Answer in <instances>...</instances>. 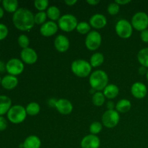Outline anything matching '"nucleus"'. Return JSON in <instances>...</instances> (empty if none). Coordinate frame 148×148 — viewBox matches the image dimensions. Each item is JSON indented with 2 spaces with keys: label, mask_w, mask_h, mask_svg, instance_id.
Here are the masks:
<instances>
[{
  "label": "nucleus",
  "mask_w": 148,
  "mask_h": 148,
  "mask_svg": "<svg viewBox=\"0 0 148 148\" xmlns=\"http://www.w3.org/2000/svg\"><path fill=\"white\" fill-rule=\"evenodd\" d=\"M9 33L8 28L4 24L0 23V40H2L7 36Z\"/></svg>",
  "instance_id": "nucleus-35"
},
{
  "label": "nucleus",
  "mask_w": 148,
  "mask_h": 148,
  "mask_svg": "<svg viewBox=\"0 0 148 148\" xmlns=\"http://www.w3.org/2000/svg\"><path fill=\"white\" fill-rule=\"evenodd\" d=\"M25 108L20 105H15L11 107L7 112V118L10 122L18 124L23 122L27 116Z\"/></svg>",
  "instance_id": "nucleus-4"
},
{
  "label": "nucleus",
  "mask_w": 148,
  "mask_h": 148,
  "mask_svg": "<svg viewBox=\"0 0 148 148\" xmlns=\"http://www.w3.org/2000/svg\"><path fill=\"white\" fill-rule=\"evenodd\" d=\"M11 107V99L7 95H0V116L7 114Z\"/></svg>",
  "instance_id": "nucleus-20"
},
{
  "label": "nucleus",
  "mask_w": 148,
  "mask_h": 148,
  "mask_svg": "<svg viewBox=\"0 0 148 148\" xmlns=\"http://www.w3.org/2000/svg\"><path fill=\"white\" fill-rule=\"evenodd\" d=\"M116 34L121 38H129L133 33V27L132 23L125 19L119 20L115 26Z\"/></svg>",
  "instance_id": "nucleus-6"
},
{
  "label": "nucleus",
  "mask_w": 148,
  "mask_h": 148,
  "mask_svg": "<svg viewBox=\"0 0 148 148\" xmlns=\"http://www.w3.org/2000/svg\"><path fill=\"white\" fill-rule=\"evenodd\" d=\"M101 120H102V124L106 128H114L118 125L119 122V113L116 110H107L103 114Z\"/></svg>",
  "instance_id": "nucleus-7"
},
{
  "label": "nucleus",
  "mask_w": 148,
  "mask_h": 148,
  "mask_svg": "<svg viewBox=\"0 0 148 148\" xmlns=\"http://www.w3.org/2000/svg\"><path fill=\"white\" fill-rule=\"evenodd\" d=\"M55 108L60 114L63 115H68L72 112L73 105L69 100L65 99V98H60L56 101Z\"/></svg>",
  "instance_id": "nucleus-14"
},
{
  "label": "nucleus",
  "mask_w": 148,
  "mask_h": 148,
  "mask_svg": "<svg viewBox=\"0 0 148 148\" xmlns=\"http://www.w3.org/2000/svg\"><path fill=\"white\" fill-rule=\"evenodd\" d=\"M89 23L91 27H94V28L101 29L106 25L107 18L103 14L97 13V14L91 16L89 20Z\"/></svg>",
  "instance_id": "nucleus-17"
},
{
  "label": "nucleus",
  "mask_w": 148,
  "mask_h": 148,
  "mask_svg": "<svg viewBox=\"0 0 148 148\" xmlns=\"http://www.w3.org/2000/svg\"><path fill=\"white\" fill-rule=\"evenodd\" d=\"M131 108V101L127 99H121L116 104V111L119 113H127Z\"/></svg>",
  "instance_id": "nucleus-22"
},
{
  "label": "nucleus",
  "mask_w": 148,
  "mask_h": 148,
  "mask_svg": "<svg viewBox=\"0 0 148 148\" xmlns=\"http://www.w3.org/2000/svg\"><path fill=\"white\" fill-rule=\"evenodd\" d=\"M119 93V88L114 84H109L103 90V94L106 98L108 99H114Z\"/></svg>",
  "instance_id": "nucleus-21"
},
{
  "label": "nucleus",
  "mask_w": 148,
  "mask_h": 148,
  "mask_svg": "<svg viewBox=\"0 0 148 148\" xmlns=\"http://www.w3.org/2000/svg\"><path fill=\"white\" fill-rule=\"evenodd\" d=\"M49 1L48 0H36L34 1L35 7L40 12H43L49 8Z\"/></svg>",
  "instance_id": "nucleus-32"
},
{
  "label": "nucleus",
  "mask_w": 148,
  "mask_h": 148,
  "mask_svg": "<svg viewBox=\"0 0 148 148\" xmlns=\"http://www.w3.org/2000/svg\"><path fill=\"white\" fill-rule=\"evenodd\" d=\"M20 58L24 63L27 64H33L38 60V54L32 48H26L20 52Z\"/></svg>",
  "instance_id": "nucleus-11"
},
{
  "label": "nucleus",
  "mask_w": 148,
  "mask_h": 148,
  "mask_svg": "<svg viewBox=\"0 0 148 148\" xmlns=\"http://www.w3.org/2000/svg\"><path fill=\"white\" fill-rule=\"evenodd\" d=\"M1 79H1V77H0V85H1Z\"/></svg>",
  "instance_id": "nucleus-47"
},
{
  "label": "nucleus",
  "mask_w": 148,
  "mask_h": 148,
  "mask_svg": "<svg viewBox=\"0 0 148 148\" xmlns=\"http://www.w3.org/2000/svg\"><path fill=\"white\" fill-rule=\"evenodd\" d=\"M1 85L6 90H12L18 85V79L13 75H6L1 79Z\"/></svg>",
  "instance_id": "nucleus-18"
},
{
  "label": "nucleus",
  "mask_w": 148,
  "mask_h": 148,
  "mask_svg": "<svg viewBox=\"0 0 148 148\" xmlns=\"http://www.w3.org/2000/svg\"><path fill=\"white\" fill-rule=\"evenodd\" d=\"M115 2L117 3L119 5H125L131 2V1L130 0H116Z\"/></svg>",
  "instance_id": "nucleus-38"
},
{
  "label": "nucleus",
  "mask_w": 148,
  "mask_h": 148,
  "mask_svg": "<svg viewBox=\"0 0 148 148\" xmlns=\"http://www.w3.org/2000/svg\"><path fill=\"white\" fill-rule=\"evenodd\" d=\"M89 83L91 88L96 91H101L108 85V76L104 71L98 69L92 72L89 77Z\"/></svg>",
  "instance_id": "nucleus-2"
},
{
  "label": "nucleus",
  "mask_w": 148,
  "mask_h": 148,
  "mask_svg": "<svg viewBox=\"0 0 148 148\" xmlns=\"http://www.w3.org/2000/svg\"><path fill=\"white\" fill-rule=\"evenodd\" d=\"M23 148H40L41 141L38 136H28L23 142Z\"/></svg>",
  "instance_id": "nucleus-19"
},
{
  "label": "nucleus",
  "mask_w": 148,
  "mask_h": 148,
  "mask_svg": "<svg viewBox=\"0 0 148 148\" xmlns=\"http://www.w3.org/2000/svg\"><path fill=\"white\" fill-rule=\"evenodd\" d=\"M137 59L142 66L148 68V48H144L138 52Z\"/></svg>",
  "instance_id": "nucleus-26"
},
{
  "label": "nucleus",
  "mask_w": 148,
  "mask_h": 148,
  "mask_svg": "<svg viewBox=\"0 0 148 148\" xmlns=\"http://www.w3.org/2000/svg\"><path fill=\"white\" fill-rule=\"evenodd\" d=\"M101 145V140L97 135L88 134L84 137L80 142L82 148H99Z\"/></svg>",
  "instance_id": "nucleus-12"
},
{
  "label": "nucleus",
  "mask_w": 148,
  "mask_h": 148,
  "mask_svg": "<svg viewBox=\"0 0 148 148\" xmlns=\"http://www.w3.org/2000/svg\"><path fill=\"white\" fill-rule=\"evenodd\" d=\"M139 74L141 75H146L147 72V68L145 67V66H141L140 68H139Z\"/></svg>",
  "instance_id": "nucleus-39"
},
{
  "label": "nucleus",
  "mask_w": 148,
  "mask_h": 148,
  "mask_svg": "<svg viewBox=\"0 0 148 148\" xmlns=\"http://www.w3.org/2000/svg\"><path fill=\"white\" fill-rule=\"evenodd\" d=\"M132 25L133 28L138 31H143L148 27V15L144 12H138L132 18Z\"/></svg>",
  "instance_id": "nucleus-8"
},
{
  "label": "nucleus",
  "mask_w": 148,
  "mask_h": 148,
  "mask_svg": "<svg viewBox=\"0 0 148 148\" xmlns=\"http://www.w3.org/2000/svg\"><path fill=\"white\" fill-rule=\"evenodd\" d=\"M69 45L70 43L69 38L64 35H59L54 40L55 49L60 53L66 52L69 49Z\"/></svg>",
  "instance_id": "nucleus-16"
},
{
  "label": "nucleus",
  "mask_w": 148,
  "mask_h": 148,
  "mask_svg": "<svg viewBox=\"0 0 148 148\" xmlns=\"http://www.w3.org/2000/svg\"><path fill=\"white\" fill-rule=\"evenodd\" d=\"M71 69L77 77L84 78L90 75L92 66L88 61L84 59H77L71 64Z\"/></svg>",
  "instance_id": "nucleus-3"
},
{
  "label": "nucleus",
  "mask_w": 148,
  "mask_h": 148,
  "mask_svg": "<svg viewBox=\"0 0 148 148\" xmlns=\"http://www.w3.org/2000/svg\"><path fill=\"white\" fill-rule=\"evenodd\" d=\"M34 17L35 15L30 10L26 8H20L13 14V24L18 30L28 31L36 24Z\"/></svg>",
  "instance_id": "nucleus-1"
},
{
  "label": "nucleus",
  "mask_w": 148,
  "mask_h": 148,
  "mask_svg": "<svg viewBox=\"0 0 148 148\" xmlns=\"http://www.w3.org/2000/svg\"><path fill=\"white\" fill-rule=\"evenodd\" d=\"M56 101H57V100H56L55 98H51V99L49 101V105L50 106L55 107L56 106Z\"/></svg>",
  "instance_id": "nucleus-44"
},
{
  "label": "nucleus",
  "mask_w": 148,
  "mask_h": 148,
  "mask_svg": "<svg viewBox=\"0 0 148 148\" xmlns=\"http://www.w3.org/2000/svg\"><path fill=\"white\" fill-rule=\"evenodd\" d=\"M17 42L20 47L23 49L28 48L29 44H30V40L29 38L26 35H20L17 39Z\"/></svg>",
  "instance_id": "nucleus-33"
},
{
  "label": "nucleus",
  "mask_w": 148,
  "mask_h": 148,
  "mask_svg": "<svg viewBox=\"0 0 148 148\" xmlns=\"http://www.w3.org/2000/svg\"><path fill=\"white\" fill-rule=\"evenodd\" d=\"M59 29L58 24L54 21H47L40 26V34L45 37H51L56 34Z\"/></svg>",
  "instance_id": "nucleus-13"
},
{
  "label": "nucleus",
  "mask_w": 148,
  "mask_h": 148,
  "mask_svg": "<svg viewBox=\"0 0 148 148\" xmlns=\"http://www.w3.org/2000/svg\"><path fill=\"white\" fill-rule=\"evenodd\" d=\"M103 129V124L99 121H94L90 126V132L91 134H94V135H97L99 134Z\"/></svg>",
  "instance_id": "nucleus-30"
},
{
  "label": "nucleus",
  "mask_w": 148,
  "mask_h": 148,
  "mask_svg": "<svg viewBox=\"0 0 148 148\" xmlns=\"http://www.w3.org/2000/svg\"><path fill=\"white\" fill-rule=\"evenodd\" d=\"M24 68L25 66L23 61L19 59H16V58L10 59L6 64L7 72L10 75L15 77L20 75L24 70Z\"/></svg>",
  "instance_id": "nucleus-10"
},
{
  "label": "nucleus",
  "mask_w": 148,
  "mask_h": 148,
  "mask_svg": "<svg viewBox=\"0 0 148 148\" xmlns=\"http://www.w3.org/2000/svg\"><path fill=\"white\" fill-rule=\"evenodd\" d=\"M0 3H1V1H0Z\"/></svg>",
  "instance_id": "nucleus-48"
},
{
  "label": "nucleus",
  "mask_w": 148,
  "mask_h": 148,
  "mask_svg": "<svg viewBox=\"0 0 148 148\" xmlns=\"http://www.w3.org/2000/svg\"><path fill=\"white\" fill-rule=\"evenodd\" d=\"M6 69V64L2 61H0V73H4Z\"/></svg>",
  "instance_id": "nucleus-41"
},
{
  "label": "nucleus",
  "mask_w": 148,
  "mask_h": 148,
  "mask_svg": "<svg viewBox=\"0 0 148 148\" xmlns=\"http://www.w3.org/2000/svg\"><path fill=\"white\" fill-rule=\"evenodd\" d=\"M78 21L77 17L72 14H66L61 16L58 20V26L63 31L72 32L76 29Z\"/></svg>",
  "instance_id": "nucleus-5"
},
{
  "label": "nucleus",
  "mask_w": 148,
  "mask_h": 148,
  "mask_svg": "<svg viewBox=\"0 0 148 148\" xmlns=\"http://www.w3.org/2000/svg\"><path fill=\"white\" fill-rule=\"evenodd\" d=\"M46 14H47V17L51 21L59 20L61 17L60 10L56 6L54 5L49 7V8L47 9V11H46Z\"/></svg>",
  "instance_id": "nucleus-23"
},
{
  "label": "nucleus",
  "mask_w": 148,
  "mask_h": 148,
  "mask_svg": "<svg viewBox=\"0 0 148 148\" xmlns=\"http://www.w3.org/2000/svg\"><path fill=\"white\" fill-rule=\"evenodd\" d=\"M140 38H141V40H143V42H145V43H148V29H146V30L141 32Z\"/></svg>",
  "instance_id": "nucleus-37"
},
{
  "label": "nucleus",
  "mask_w": 148,
  "mask_h": 148,
  "mask_svg": "<svg viewBox=\"0 0 148 148\" xmlns=\"http://www.w3.org/2000/svg\"><path fill=\"white\" fill-rule=\"evenodd\" d=\"M102 43V36L97 30H92L85 38V46L90 51H95L101 46Z\"/></svg>",
  "instance_id": "nucleus-9"
},
{
  "label": "nucleus",
  "mask_w": 148,
  "mask_h": 148,
  "mask_svg": "<svg viewBox=\"0 0 148 148\" xmlns=\"http://www.w3.org/2000/svg\"><path fill=\"white\" fill-rule=\"evenodd\" d=\"M7 127V121L4 117L0 116V131H4Z\"/></svg>",
  "instance_id": "nucleus-36"
},
{
  "label": "nucleus",
  "mask_w": 148,
  "mask_h": 148,
  "mask_svg": "<svg viewBox=\"0 0 148 148\" xmlns=\"http://www.w3.org/2000/svg\"><path fill=\"white\" fill-rule=\"evenodd\" d=\"M91 26L90 23H87V22L82 21L80 23H78L77 26L76 27V30L78 33L80 34H88L90 32Z\"/></svg>",
  "instance_id": "nucleus-29"
},
{
  "label": "nucleus",
  "mask_w": 148,
  "mask_h": 148,
  "mask_svg": "<svg viewBox=\"0 0 148 148\" xmlns=\"http://www.w3.org/2000/svg\"><path fill=\"white\" fill-rule=\"evenodd\" d=\"M104 62V56L102 53L95 52L91 56L90 59V64L92 67H98L103 64Z\"/></svg>",
  "instance_id": "nucleus-24"
},
{
  "label": "nucleus",
  "mask_w": 148,
  "mask_h": 148,
  "mask_svg": "<svg viewBox=\"0 0 148 148\" xmlns=\"http://www.w3.org/2000/svg\"><path fill=\"white\" fill-rule=\"evenodd\" d=\"M120 10V5H119L117 3L114 2L111 3L108 5L107 7V11H108V14H111V15H115L119 12Z\"/></svg>",
  "instance_id": "nucleus-34"
},
{
  "label": "nucleus",
  "mask_w": 148,
  "mask_h": 148,
  "mask_svg": "<svg viewBox=\"0 0 148 148\" xmlns=\"http://www.w3.org/2000/svg\"><path fill=\"white\" fill-rule=\"evenodd\" d=\"M131 92L134 98L143 99L147 95V88L143 82H134L131 87Z\"/></svg>",
  "instance_id": "nucleus-15"
},
{
  "label": "nucleus",
  "mask_w": 148,
  "mask_h": 148,
  "mask_svg": "<svg viewBox=\"0 0 148 148\" xmlns=\"http://www.w3.org/2000/svg\"><path fill=\"white\" fill-rule=\"evenodd\" d=\"M114 108H116V106L113 101H109L107 103V108H108V110H114Z\"/></svg>",
  "instance_id": "nucleus-40"
},
{
  "label": "nucleus",
  "mask_w": 148,
  "mask_h": 148,
  "mask_svg": "<svg viewBox=\"0 0 148 148\" xmlns=\"http://www.w3.org/2000/svg\"><path fill=\"white\" fill-rule=\"evenodd\" d=\"M25 110L27 115L33 116H36L39 114L40 111V106L38 103L31 102L27 104Z\"/></svg>",
  "instance_id": "nucleus-27"
},
{
  "label": "nucleus",
  "mask_w": 148,
  "mask_h": 148,
  "mask_svg": "<svg viewBox=\"0 0 148 148\" xmlns=\"http://www.w3.org/2000/svg\"><path fill=\"white\" fill-rule=\"evenodd\" d=\"M64 2L68 6H73L77 2V0H65Z\"/></svg>",
  "instance_id": "nucleus-42"
},
{
  "label": "nucleus",
  "mask_w": 148,
  "mask_h": 148,
  "mask_svg": "<svg viewBox=\"0 0 148 148\" xmlns=\"http://www.w3.org/2000/svg\"><path fill=\"white\" fill-rule=\"evenodd\" d=\"M4 16V10L2 9V7H0V19Z\"/></svg>",
  "instance_id": "nucleus-45"
},
{
  "label": "nucleus",
  "mask_w": 148,
  "mask_h": 148,
  "mask_svg": "<svg viewBox=\"0 0 148 148\" xmlns=\"http://www.w3.org/2000/svg\"><path fill=\"white\" fill-rule=\"evenodd\" d=\"M106 97L103 92L101 91H97L95 94H93L92 98V102L95 106H102L105 103Z\"/></svg>",
  "instance_id": "nucleus-28"
},
{
  "label": "nucleus",
  "mask_w": 148,
  "mask_h": 148,
  "mask_svg": "<svg viewBox=\"0 0 148 148\" xmlns=\"http://www.w3.org/2000/svg\"><path fill=\"white\" fill-rule=\"evenodd\" d=\"M2 5L4 10L10 13H14L18 10V1L17 0H4Z\"/></svg>",
  "instance_id": "nucleus-25"
},
{
  "label": "nucleus",
  "mask_w": 148,
  "mask_h": 148,
  "mask_svg": "<svg viewBox=\"0 0 148 148\" xmlns=\"http://www.w3.org/2000/svg\"><path fill=\"white\" fill-rule=\"evenodd\" d=\"M146 78H147V81H148V70H147V74H146Z\"/></svg>",
  "instance_id": "nucleus-46"
},
{
  "label": "nucleus",
  "mask_w": 148,
  "mask_h": 148,
  "mask_svg": "<svg viewBox=\"0 0 148 148\" xmlns=\"http://www.w3.org/2000/svg\"><path fill=\"white\" fill-rule=\"evenodd\" d=\"M86 1L88 4H89L90 5H92V6H95L100 3L99 0H87Z\"/></svg>",
  "instance_id": "nucleus-43"
},
{
  "label": "nucleus",
  "mask_w": 148,
  "mask_h": 148,
  "mask_svg": "<svg viewBox=\"0 0 148 148\" xmlns=\"http://www.w3.org/2000/svg\"><path fill=\"white\" fill-rule=\"evenodd\" d=\"M47 17H48L46 12H38L35 14V23L37 25H42L46 23Z\"/></svg>",
  "instance_id": "nucleus-31"
}]
</instances>
